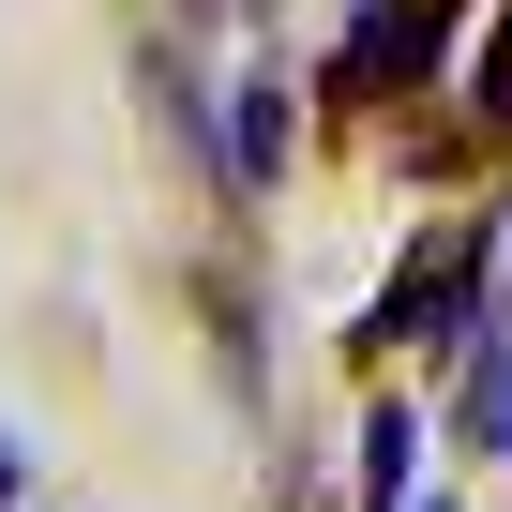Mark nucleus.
<instances>
[{"label":"nucleus","instance_id":"8","mask_svg":"<svg viewBox=\"0 0 512 512\" xmlns=\"http://www.w3.org/2000/svg\"><path fill=\"white\" fill-rule=\"evenodd\" d=\"M482 302H512V287H482Z\"/></svg>","mask_w":512,"mask_h":512},{"label":"nucleus","instance_id":"7","mask_svg":"<svg viewBox=\"0 0 512 512\" xmlns=\"http://www.w3.org/2000/svg\"><path fill=\"white\" fill-rule=\"evenodd\" d=\"M16 482H31V452H16V437H0V512H16Z\"/></svg>","mask_w":512,"mask_h":512},{"label":"nucleus","instance_id":"4","mask_svg":"<svg viewBox=\"0 0 512 512\" xmlns=\"http://www.w3.org/2000/svg\"><path fill=\"white\" fill-rule=\"evenodd\" d=\"M362 512H407V422L392 407L362 422Z\"/></svg>","mask_w":512,"mask_h":512},{"label":"nucleus","instance_id":"6","mask_svg":"<svg viewBox=\"0 0 512 512\" xmlns=\"http://www.w3.org/2000/svg\"><path fill=\"white\" fill-rule=\"evenodd\" d=\"M482 136H512V31L482 46Z\"/></svg>","mask_w":512,"mask_h":512},{"label":"nucleus","instance_id":"5","mask_svg":"<svg viewBox=\"0 0 512 512\" xmlns=\"http://www.w3.org/2000/svg\"><path fill=\"white\" fill-rule=\"evenodd\" d=\"M467 407H482V437H497V467H512V362H467Z\"/></svg>","mask_w":512,"mask_h":512},{"label":"nucleus","instance_id":"3","mask_svg":"<svg viewBox=\"0 0 512 512\" xmlns=\"http://www.w3.org/2000/svg\"><path fill=\"white\" fill-rule=\"evenodd\" d=\"M272 166H287V91L256 76V91L226 106V181H272Z\"/></svg>","mask_w":512,"mask_h":512},{"label":"nucleus","instance_id":"2","mask_svg":"<svg viewBox=\"0 0 512 512\" xmlns=\"http://www.w3.org/2000/svg\"><path fill=\"white\" fill-rule=\"evenodd\" d=\"M392 332H482V226H467L452 256H422V272L362 317V347H392Z\"/></svg>","mask_w":512,"mask_h":512},{"label":"nucleus","instance_id":"1","mask_svg":"<svg viewBox=\"0 0 512 512\" xmlns=\"http://www.w3.org/2000/svg\"><path fill=\"white\" fill-rule=\"evenodd\" d=\"M437 0H347V46H332V106H377L407 76H437Z\"/></svg>","mask_w":512,"mask_h":512}]
</instances>
